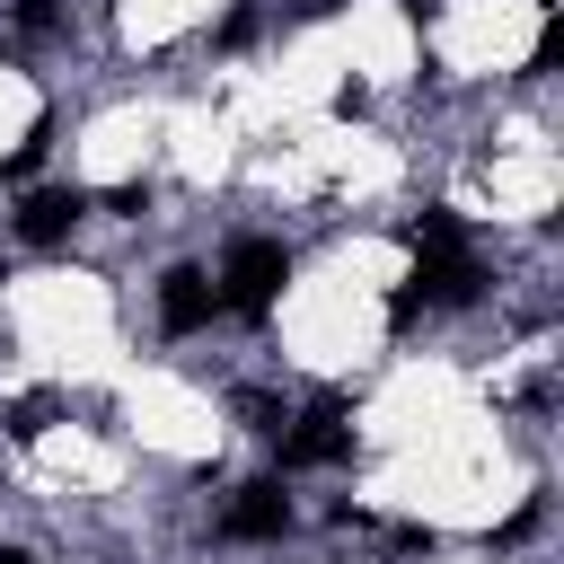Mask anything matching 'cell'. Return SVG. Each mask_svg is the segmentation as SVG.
I'll use <instances>...</instances> for the list:
<instances>
[{
	"instance_id": "cell-1",
	"label": "cell",
	"mask_w": 564,
	"mask_h": 564,
	"mask_svg": "<svg viewBox=\"0 0 564 564\" xmlns=\"http://www.w3.org/2000/svg\"><path fill=\"white\" fill-rule=\"evenodd\" d=\"M282 282H291V247H282V238H238L212 291H220V308H229V317L264 326V317H273V300H282Z\"/></svg>"
},
{
	"instance_id": "cell-2",
	"label": "cell",
	"mask_w": 564,
	"mask_h": 564,
	"mask_svg": "<svg viewBox=\"0 0 564 564\" xmlns=\"http://www.w3.org/2000/svg\"><path fill=\"white\" fill-rule=\"evenodd\" d=\"M273 441H282V467H344V458H352V405L326 388V397H317L300 423H282Z\"/></svg>"
},
{
	"instance_id": "cell-3",
	"label": "cell",
	"mask_w": 564,
	"mask_h": 564,
	"mask_svg": "<svg viewBox=\"0 0 564 564\" xmlns=\"http://www.w3.org/2000/svg\"><path fill=\"white\" fill-rule=\"evenodd\" d=\"M88 212H97V194H88V185H35V194L9 212V229H18L26 247H62Z\"/></svg>"
},
{
	"instance_id": "cell-4",
	"label": "cell",
	"mask_w": 564,
	"mask_h": 564,
	"mask_svg": "<svg viewBox=\"0 0 564 564\" xmlns=\"http://www.w3.org/2000/svg\"><path fill=\"white\" fill-rule=\"evenodd\" d=\"M212 317H220L212 273H203V264H167V273H159V326H167V335H203Z\"/></svg>"
},
{
	"instance_id": "cell-5",
	"label": "cell",
	"mask_w": 564,
	"mask_h": 564,
	"mask_svg": "<svg viewBox=\"0 0 564 564\" xmlns=\"http://www.w3.org/2000/svg\"><path fill=\"white\" fill-rule=\"evenodd\" d=\"M282 529H291V494H282V476L238 485V502L220 511V538H238V546H264V538H282Z\"/></svg>"
},
{
	"instance_id": "cell-6",
	"label": "cell",
	"mask_w": 564,
	"mask_h": 564,
	"mask_svg": "<svg viewBox=\"0 0 564 564\" xmlns=\"http://www.w3.org/2000/svg\"><path fill=\"white\" fill-rule=\"evenodd\" d=\"M414 300L423 308H467V300H485V264L467 247H432L423 273H414Z\"/></svg>"
},
{
	"instance_id": "cell-7",
	"label": "cell",
	"mask_w": 564,
	"mask_h": 564,
	"mask_svg": "<svg viewBox=\"0 0 564 564\" xmlns=\"http://www.w3.org/2000/svg\"><path fill=\"white\" fill-rule=\"evenodd\" d=\"M405 247H423V256H432V247H458V220H449V212H414V220H405Z\"/></svg>"
},
{
	"instance_id": "cell-8",
	"label": "cell",
	"mask_w": 564,
	"mask_h": 564,
	"mask_svg": "<svg viewBox=\"0 0 564 564\" xmlns=\"http://www.w3.org/2000/svg\"><path fill=\"white\" fill-rule=\"evenodd\" d=\"M238 414H247V432H282V423H291V414L264 397V388H238Z\"/></svg>"
},
{
	"instance_id": "cell-9",
	"label": "cell",
	"mask_w": 564,
	"mask_h": 564,
	"mask_svg": "<svg viewBox=\"0 0 564 564\" xmlns=\"http://www.w3.org/2000/svg\"><path fill=\"white\" fill-rule=\"evenodd\" d=\"M97 203H106V212H115V220H141V212H150V185H141V176H132V185H115V194H97Z\"/></svg>"
},
{
	"instance_id": "cell-10",
	"label": "cell",
	"mask_w": 564,
	"mask_h": 564,
	"mask_svg": "<svg viewBox=\"0 0 564 564\" xmlns=\"http://www.w3.org/2000/svg\"><path fill=\"white\" fill-rule=\"evenodd\" d=\"M44 414H53V397H18V405H9V432H18V441H35V432H44Z\"/></svg>"
},
{
	"instance_id": "cell-11",
	"label": "cell",
	"mask_w": 564,
	"mask_h": 564,
	"mask_svg": "<svg viewBox=\"0 0 564 564\" xmlns=\"http://www.w3.org/2000/svg\"><path fill=\"white\" fill-rule=\"evenodd\" d=\"M538 520H546V502H520V511H511V520H502V529H494V546H520V538H529V529H538Z\"/></svg>"
},
{
	"instance_id": "cell-12",
	"label": "cell",
	"mask_w": 564,
	"mask_h": 564,
	"mask_svg": "<svg viewBox=\"0 0 564 564\" xmlns=\"http://www.w3.org/2000/svg\"><path fill=\"white\" fill-rule=\"evenodd\" d=\"M18 26H26V35H53V26H62V0H18Z\"/></svg>"
},
{
	"instance_id": "cell-13",
	"label": "cell",
	"mask_w": 564,
	"mask_h": 564,
	"mask_svg": "<svg viewBox=\"0 0 564 564\" xmlns=\"http://www.w3.org/2000/svg\"><path fill=\"white\" fill-rule=\"evenodd\" d=\"M555 53H564V26L546 18V26H538V44H529V70H555Z\"/></svg>"
},
{
	"instance_id": "cell-14",
	"label": "cell",
	"mask_w": 564,
	"mask_h": 564,
	"mask_svg": "<svg viewBox=\"0 0 564 564\" xmlns=\"http://www.w3.org/2000/svg\"><path fill=\"white\" fill-rule=\"evenodd\" d=\"M247 35H256V9H229V18H220V53H229V44H247Z\"/></svg>"
},
{
	"instance_id": "cell-15",
	"label": "cell",
	"mask_w": 564,
	"mask_h": 564,
	"mask_svg": "<svg viewBox=\"0 0 564 564\" xmlns=\"http://www.w3.org/2000/svg\"><path fill=\"white\" fill-rule=\"evenodd\" d=\"M432 9H441V0H405V18H414V26H423V18H432Z\"/></svg>"
},
{
	"instance_id": "cell-16",
	"label": "cell",
	"mask_w": 564,
	"mask_h": 564,
	"mask_svg": "<svg viewBox=\"0 0 564 564\" xmlns=\"http://www.w3.org/2000/svg\"><path fill=\"white\" fill-rule=\"evenodd\" d=\"M0 564H35V555H26V546H9V538H0Z\"/></svg>"
},
{
	"instance_id": "cell-17",
	"label": "cell",
	"mask_w": 564,
	"mask_h": 564,
	"mask_svg": "<svg viewBox=\"0 0 564 564\" xmlns=\"http://www.w3.org/2000/svg\"><path fill=\"white\" fill-rule=\"evenodd\" d=\"M0 282H9V273H0Z\"/></svg>"
}]
</instances>
